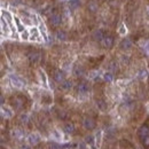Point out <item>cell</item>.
Instances as JSON below:
<instances>
[{
    "label": "cell",
    "instance_id": "d4e9b609",
    "mask_svg": "<svg viewBox=\"0 0 149 149\" xmlns=\"http://www.w3.org/2000/svg\"><path fill=\"white\" fill-rule=\"evenodd\" d=\"M1 111H2V113H5V112H6V116H7V117H12V116H13V112L10 111L8 108H5V107H2Z\"/></svg>",
    "mask_w": 149,
    "mask_h": 149
},
{
    "label": "cell",
    "instance_id": "ffe728a7",
    "mask_svg": "<svg viewBox=\"0 0 149 149\" xmlns=\"http://www.w3.org/2000/svg\"><path fill=\"white\" fill-rule=\"evenodd\" d=\"M56 116L60 119H67L68 118V113L64 110H62V109H56Z\"/></svg>",
    "mask_w": 149,
    "mask_h": 149
},
{
    "label": "cell",
    "instance_id": "603a6c76",
    "mask_svg": "<svg viewBox=\"0 0 149 149\" xmlns=\"http://www.w3.org/2000/svg\"><path fill=\"white\" fill-rule=\"evenodd\" d=\"M103 79L107 83H111L112 80H113V74L111 72H106V74H103Z\"/></svg>",
    "mask_w": 149,
    "mask_h": 149
},
{
    "label": "cell",
    "instance_id": "d590c367",
    "mask_svg": "<svg viewBox=\"0 0 149 149\" xmlns=\"http://www.w3.org/2000/svg\"><path fill=\"white\" fill-rule=\"evenodd\" d=\"M145 49H146V52L149 54V42H147V44L145 45Z\"/></svg>",
    "mask_w": 149,
    "mask_h": 149
},
{
    "label": "cell",
    "instance_id": "f546056e",
    "mask_svg": "<svg viewBox=\"0 0 149 149\" xmlns=\"http://www.w3.org/2000/svg\"><path fill=\"white\" fill-rule=\"evenodd\" d=\"M15 22H16V24H17L19 31H23V26H22V24H21V22H19V19H17V17H15Z\"/></svg>",
    "mask_w": 149,
    "mask_h": 149
},
{
    "label": "cell",
    "instance_id": "30bf717a",
    "mask_svg": "<svg viewBox=\"0 0 149 149\" xmlns=\"http://www.w3.org/2000/svg\"><path fill=\"white\" fill-rule=\"evenodd\" d=\"M132 41H131L130 39H127V38H125V39H123L122 41H120V44H119V47H120V49H123V51H129L132 48Z\"/></svg>",
    "mask_w": 149,
    "mask_h": 149
},
{
    "label": "cell",
    "instance_id": "7c38bea8",
    "mask_svg": "<svg viewBox=\"0 0 149 149\" xmlns=\"http://www.w3.org/2000/svg\"><path fill=\"white\" fill-rule=\"evenodd\" d=\"M63 130L65 133H68V134H72L76 132V126H74L72 123H70V122H68V123H65L64 124V126H63Z\"/></svg>",
    "mask_w": 149,
    "mask_h": 149
},
{
    "label": "cell",
    "instance_id": "9a60e30c",
    "mask_svg": "<svg viewBox=\"0 0 149 149\" xmlns=\"http://www.w3.org/2000/svg\"><path fill=\"white\" fill-rule=\"evenodd\" d=\"M71 87H72V81H71L70 79H65V80L61 84L62 91H69V90H71Z\"/></svg>",
    "mask_w": 149,
    "mask_h": 149
},
{
    "label": "cell",
    "instance_id": "e0dca14e",
    "mask_svg": "<svg viewBox=\"0 0 149 149\" xmlns=\"http://www.w3.org/2000/svg\"><path fill=\"white\" fill-rule=\"evenodd\" d=\"M79 6H80L79 0H70V1H69V3H68V7H69V9H70V10H76Z\"/></svg>",
    "mask_w": 149,
    "mask_h": 149
},
{
    "label": "cell",
    "instance_id": "4316f807",
    "mask_svg": "<svg viewBox=\"0 0 149 149\" xmlns=\"http://www.w3.org/2000/svg\"><path fill=\"white\" fill-rule=\"evenodd\" d=\"M141 143H142V146L145 148H149V136L145 138L143 140H141Z\"/></svg>",
    "mask_w": 149,
    "mask_h": 149
},
{
    "label": "cell",
    "instance_id": "8d00e7d4",
    "mask_svg": "<svg viewBox=\"0 0 149 149\" xmlns=\"http://www.w3.org/2000/svg\"><path fill=\"white\" fill-rule=\"evenodd\" d=\"M21 149H30V147H29V146H26V145H24V146H22V147H21Z\"/></svg>",
    "mask_w": 149,
    "mask_h": 149
},
{
    "label": "cell",
    "instance_id": "ba28073f",
    "mask_svg": "<svg viewBox=\"0 0 149 149\" xmlns=\"http://www.w3.org/2000/svg\"><path fill=\"white\" fill-rule=\"evenodd\" d=\"M53 78H54V80H55L56 83L62 84L65 80V74L62 70H55L54 74H53Z\"/></svg>",
    "mask_w": 149,
    "mask_h": 149
},
{
    "label": "cell",
    "instance_id": "6da1fadb",
    "mask_svg": "<svg viewBox=\"0 0 149 149\" xmlns=\"http://www.w3.org/2000/svg\"><path fill=\"white\" fill-rule=\"evenodd\" d=\"M81 125H83V127L85 130L92 131L96 127V122L92 117H84L83 120H81Z\"/></svg>",
    "mask_w": 149,
    "mask_h": 149
},
{
    "label": "cell",
    "instance_id": "d6a6232c",
    "mask_svg": "<svg viewBox=\"0 0 149 149\" xmlns=\"http://www.w3.org/2000/svg\"><path fill=\"white\" fill-rule=\"evenodd\" d=\"M125 32H126V29L124 28V24H122L120 28H119V33L120 35H125Z\"/></svg>",
    "mask_w": 149,
    "mask_h": 149
},
{
    "label": "cell",
    "instance_id": "ac0fdd59",
    "mask_svg": "<svg viewBox=\"0 0 149 149\" xmlns=\"http://www.w3.org/2000/svg\"><path fill=\"white\" fill-rule=\"evenodd\" d=\"M19 120L21 124H23V125H26V124H29V122H30V118H29V116L26 115V113H21L19 116Z\"/></svg>",
    "mask_w": 149,
    "mask_h": 149
},
{
    "label": "cell",
    "instance_id": "3957f363",
    "mask_svg": "<svg viewBox=\"0 0 149 149\" xmlns=\"http://www.w3.org/2000/svg\"><path fill=\"white\" fill-rule=\"evenodd\" d=\"M10 104L15 110H22L24 108V100L19 96H13L10 99Z\"/></svg>",
    "mask_w": 149,
    "mask_h": 149
},
{
    "label": "cell",
    "instance_id": "4fadbf2b",
    "mask_svg": "<svg viewBox=\"0 0 149 149\" xmlns=\"http://www.w3.org/2000/svg\"><path fill=\"white\" fill-rule=\"evenodd\" d=\"M104 32L102 31V30H96V31H94L93 32V39L95 41H101L103 38H104Z\"/></svg>",
    "mask_w": 149,
    "mask_h": 149
},
{
    "label": "cell",
    "instance_id": "9c48e42d",
    "mask_svg": "<svg viewBox=\"0 0 149 149\" xmlns=\"http://www.w3.org/2000/svg\"><path fill=\"white\" fill-rule=\"evenodd\" d=\"M10 83H12V85L15 87V88H22L23 86H24V83L19 79L17 76H10Z\"/></svg>",
    "mask_w": 149,
    "mask_h": 149
},
{
    "label": "cell",
    "instance_id": "52a82bcc",
    "mask_svg": "<svg viewBox=\"0 0 149 149\" xmlns=\"http://www.w3.org/2000/svg\"><path fill=\"white\" fill-rule=\"evenodd\" d=\"M28 60H29V62H31V63H37L39 62V60H40V53L38 52V51H30L29 53H28Z\"/></svg>",
    "mask_w": 149,
    "mask_h": 149
},
{
    "label": "cell",
    "instance_id": "7a4b0ae2",
    "mask_svg": "<svg viewBox=\"0 0 149 149\" xmlns=\"http://www.w3.org/2000/svg\"><path fill=\"white\" fill-rule=\"evenodd\" d=\"M76 91H77V93L79 94V95L85 96V95H87L88 92H90V85L86 81H80L76 86Z\"/></svg>",
    "mask_w": 149,
    "mask_h": 149
},
{
    "label": "cell",
    "instance_id": "484cf974",
    "mask_svg": "<svg viewBox=\"0 0 149 149\" xmlns=\"http://www.w3.org/2000/svg\"><path fill=\"white\" fill-rule=\"evenodd\" d=\"M101 134H102V132H101V131H99V132H97V134H96V138H95L96 146H100V143H101Z\"/></svg>",
    "mask_w": 149,
    "mask_h": 149
},
{
    "label": "cell",
    "instance_id": "8fae6325",
    "mask_svg": "<svg viewBox=\"0 0 149 149\" xmlns=\"http://www.w3.org/2000/svg\"><path fill=\"white\" fill-rule=\"evenodd\" d=\"M28 142L30 143V145H38L39 142H40V136L36 134V133H31L29 136H28Z\"/></svg>",
    "mask_w": 149,
    "mask_h": 149
},
{
    "label": "cell",
    "instance_id": "f1b7e54d",
    "mask_svg": "<svg viewBox=\"0 0 149 149\" xmlns=\"http://www.w3.org/2000/svg\"><path fill=\"white\" fill-rule=\"evenodd\" d=\"M49 149H62V147H61L58 143L52 142V143H49Z\"/></svg>",
    "mask_w": 149,
    "mask_h": 149
},
{
    "label": "cell",
    "instance_id": "d6986e66",
    "mask_svg": "<svg viewBox=\"0 0 149 149\" xmlns=\"http://www.w3.org/2000/svg\"><path fill=\"white\" fill-rule=\"evenodd\" d=\"M41 101H42V103H45V104H49V103L52 102V96L49 95V93H44L42 96H41Z\"/></svg>",
    "mask_w": 149,
    "mask_h": 149
},
{
    "label": "cell",
    "instance_id": "cb8c5ba5",
    "mask_svg": "<svg viewBox=\"0 0 149 149\" xmlns=\"http://www.w3.org/2000/svg\"><path fill=\"white\" fill-rule=\"evenodd\" d=\"M85 141H86V142H87L90 146H92V147L95 145V139H94L93 135H87V136L85 138Z\"/></svg>",
    "mask_w": 149,
    "mask_h": 149
},
{
    "label": "cell",
    "instance_id": "7402d4cb",
    "mask_svg": "<svg viewBox=\"0 0 149 149\" xmlns=\"http://www.w3.org/2000/svg\"><path fill=\"white\" fill-rule=\"evenodd\" d=\"M74 76H76V77H81V76L85 74V72H84V69H83L81 67H74Z\"/></svg>",
    "mask_w": 149,
    "mask_h": 149
},
{
    "label": "cell",
    "instance_id": "4dcf8cb0",
    "mask_svg": "<svg viewBox=\"0 0 149 149\" xmlns=\"http://www.w3.org/2000/svg\"><path fill=\"white\" fill-rule=\"evenodd\" d=\"M14 135H15V136H17V138H22L23 132H22V131H19V130L14 131Z\"/></svg>",
    "mask_w": 149,
    "mask_h": 149
},
{
    "label": "cell",
    "instance_id": "2e32d148",
    "mask_svg": "<svg viewBox=\"0 0 149 149\" xmlns=\"http://www.w3.org/2000/svg\"><path fill=\"white\" fill-rule=\"evenodd\" d=\"M96 107H97V108H99L101 111H106V110H107V108H108L107 102H106L104 100H102V99L96 100Z\"/></svg>",
    "mask_w": 149,
    "mask_h": 149
},
{
    "label": "cell",
    "instance_id": "8992f818",
    "mask_svg": "<svg viewBox=\"0 0 149 149\" xmlns=\"http://www.w3.org/2000/svg\"><path fill=\"white\" fill-rule=\"evenodd\" d=\"M100 42H101V46L104 49H110V48H112V46H113L115 40H113V38L111 36H104V38Z\"/></svg>",
    "mask_w": 149,
    "mask_h": 149
},
{
    "label": "cell",
    "instance_id": "836d02e7",
    "mask_svg": "<svg viewBox=\"0 0 149 149\" xmlns=\"http://www.w3.org/2000/svg\"><path fill=\"white\" fill-rule=\"evenodd\" d=\"M146 76H147V72H146L145 70H141V71H140V74H139V77H140V78H145Z\"/></svg>",
    "mask_w": 149,
    "mask_h": 149
},
{
    "label": "cell",
    "instance_id": "277c9868",
    "mask_svg": "<svg viewBox=\"0 0 149 149\" xmlns=\"http://www.w3.org/2000/svg\"><path fill=\"white\" fill-rule=\"evenodd\" d=\"M48 22H49V24L53 26V28H57L60 24H61V22H62V17H61V15L58 14V13H52L51 15H49V17H48Z\"/></svg>",
    "mask_w": 149,
    "mask_h": 149
},
{
    "label": "cell",
    "instance_id": "83f0119b",
    "mask_svg": "<svg viewBox=\"0 0 149 149\" xmlns=\"http://www.w3.org/2000/svg\"><path fill=\"white\" fill-rule=\"evenodd\" d=\"M2 15H3V17H6V19H7V21H8L9 23H12V16H10V14H9L8 12L2 10Z\"/></svg>",
    "mask_w": 149,
    "mask_h": 149
},
{
    "label": "cell",
    "instance_id": "74e56055",
    "mask_svg": "<svg viewBox=\"0 0 149 149\" xmlns=\"http://www.w3.org/2000/svg\"><path fill=\"white\" fill-rule=\"evenodd\" d=\"M148 13H149V7H148Z\"/></svg>",
    "mask_w": 149,
    "mask_h": 149
},
{
    "label": "cell",
    "instance_id": "5bb4252c",
    "mask_svg": "<svg viewBox=\"0 0 149 149\" xmlns=\"http://www.w3.org/2000/svg\"><path fill=\"white\" fill-rule=\"evenodd\" d=\"M56 38L60 41H65V40H68V33L65 31H63V30H58L56 32Z\"/></svg>",
    "mask_w": 149,
    "mask_h": 149
},
{
    "label": "cell",
    "instance_id": "5b68a950",
    "mask_svg": "<svg viewBox=\"0 0 149 149\" xmlns=\"http://www.w3.org/2000/svg\"><path fill=\"white\" fill-rule=\"evenodd\" d=\"M138 138L140 139V141L141 140H143L145 138H147L149 136V126L147 124H143V125H141L140 127H139V130H138Z\"/></svg>",
    "mask_w": 149,
    "mask_h": 149
},
{
    "label": "cell",
    "instance_id": "1f68e13d",
    "mask_svg": "<svg viewBox=\"0 0 149 149\" xmlns=\"http://www.w3.org/2000/svg\"><path fill=\"white\" fill-rule=\"evenodd\" d=\"M39 74H40V77H41V79H42V81H44V84L46 85V83H47V80H46V76H45V74H44L42 71H39Z\"/></svg>",
    "mask_w": 149,
    "mask_h": 149
},
{
    "label": "cell",
    "instance_id": "44dd1931",
    "mask_svg": "<svg viewBox=\"0 0 149 149\" xmlns=\"http://www.w3.org/2000/svg\"><path fill=\"white\" fill-rule=\"evenodd\" d=\"M87 9L91 13H95L97 10V3H95V2H88L87 3Z\"/></svg>",
    "mask_w": 149,
    "mask_h": 149
},
{
    "label": "cell",
    "instance_id": "e575fe53",
    "mask_svg": "<svg viewBox=\"0 0 149 149\" xmlns=\"http://www.w3.org/2000/svg\"><path fill=\"white\" fill-rule=\"evenodd\" d=\"M22 38H23V39H28V38H29V36H28V32L22 33Z\"/></svg>",
    "mask_w": 149,
    "mask_h": 149
}]
</instances>
